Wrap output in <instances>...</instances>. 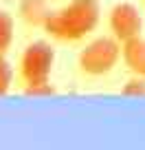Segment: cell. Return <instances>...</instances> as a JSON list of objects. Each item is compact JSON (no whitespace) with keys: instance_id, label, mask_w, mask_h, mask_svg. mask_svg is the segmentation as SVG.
I'll list each match as a JSON object with an SVG mask.
<instances>
[{"instance_id":"obj_1","label":"cell","mask_w":145,"mask_h":150,"mask_svg":"<svg viewBox=\"0 0 145 150\" xmlns=\"http://www.w3.org/2000/svg\"><path fill=\"white\" fill-rule=\"evenodd\" d=\"M101 18L99 0H70L66 7L51 11L44 31L62 42H77L92 33Z\"/></svg>"},{"instance_id":"obj_2","label":"cell","mask_w":145,"mask_h":150,"mask_svg":"<svg viewBox=\"0 0 145 150\" xmlns=\"http://www.w3.org/2000/svg\"><path fill=\"white\" fill-rule=\"evenodd\" d=\"M53 64H55V49L46 40H35L31 42L20 55L18 73L24 86H35L51 82Z\"/></svg>"},{"instance_id":"obj_3","label":"cell","mask_w":145,"mask_h":150,"mask_svg":"<svg viewBox=\"0 0 145 150\" xmlns=\"http://www.w3.org/2000/svg\"><path fill=\"white\" fill-rule=\"evenodd\" d=\"M121 60V42L114 35L95 38L79 51L77 64L86 75H106Z\"/></svg>"},{"instance_id":"obj_4","label":"cell","mask_w":145,"mask_h":150,"mask_svg":"<svg viewBox=\"0 0 145 150\" xmlns=\"http://www.w3.org/2000/svg\"><path fill=\"white\" fill-rule=\"evenodd\" d=\"M108 27H110L112 35L117 38L119 42H125V40H132V38L141 35L143 18H141L139 9H136L132 2H117V5L110 9Z\"/></svg>"},{"instance_id":"obj_5","label":"cell","mask_w":145,"mask_h":150,"mask_svg":"<svg viewBox=\"0 0 145 150\" xmlns=\"http://www.w3.org/2000/svg\"><path fill=\"white\" fill-rule=\"evenodd\" d=\"M121 60L130 73L145 77V38L136 35L121 42Z\"/></svg>"},{"instance_id":"obj_6","label":"cell","mask_w":145,"mask_h":150,"mask_svg":"<svg viewBox=\"0 0 145 150\" xmlns=\"http://www.w3.org/2000/svg\"><path fill=\"white\" fill-rule=\"evenodd\" d=\"M18 16L24 24L29 27H40L44 29L48 16H51V7L48 0H20L18 2Z\"/></svg>"},{"instance_id":"obj_7","label":"cell","mask_w":145,"mask_h":150,"mask_svg":"<svg viewBox=\"0 0 145 150\" xmlns=\"http://www.w3.org/2000/svg\"><path fill=\"white\" fill-rule=\"evenodd\" d=\"M13 31H15L13 18H11L7 11H0V53H7L11 49Z\"/></svg>"},{"instance_id":"obj_8","label":"cell","mask_w":145,"mask_h":150,"mask_svg":"<svg viewBox=\"0 0 145 150\" xmlns=\"http://www.w3.org/2000/svg\"><path fill=\"white\" fill-rule=\"evenodd\" d=\"M11 84H13V69L5 57V53H0V97L9 93Z\"/></svg>"},{"instance_id":"obj_9","label":"cell","mask_w":145,"mask_h":150,"mask_svg":"<svg viewBox=\"0 0 145 150\" xmlns=\"http://www.w3.org/2000/svg\"><path fill=\"white\" fill-rule=\"evenodd\" d=\"M121 93L125 95V97H145V77L134 75L132 80H127L125 84H123Z\"/></svg>"},{"instance_id":"obj_10","label":"cell","mask_w":145,"mask_h":150,"mask_svg":"<svg viewBox=\"0 0 145 150\" xmlns=\"http://www.w3.org/2000/svg\"><path fill=\"white\" fill-rule=\"evenodd\" d=\"M24 93L31 97H51V95H55V86L51 82H44V84H35V86H24Z\"/></svg>"}]
</instances>
